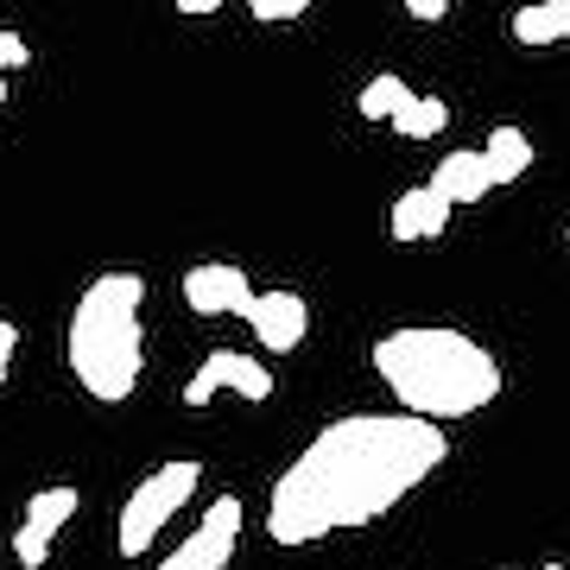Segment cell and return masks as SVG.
Returning <instances> with one entry per match:
<instances>
[{"label":"cell","mask_w":570,"mask_h":570,"mask_svg":"<svg viewBox=\"0 0 570 570\" xmlns=\"http://www.w3.org/2000/svg\"><path fill=\"white\" fill-rule=\"evenodd\" d=\"M235 539H242V501H235V494H216L204 508V527L165 558V570H228Z\"/></svg>","instance_id":"8992f818"},{"label":"cell","mask_w":570,"mask_h":570,"mask_svg":"<svg viewBox=\"0 0 570 570\" xmlns=\"http://www.w3.org/2000/svg\"><path fill=\"white\" fill-rule=\"evenodd\" d=\"M223 0H178V13H190V20H204V13H216Z\"/></svg>","instance_id":"ffe728a7"},{"label":"cell","mask_w":570,"mask_h":570,"mask_svg":"<svg viewBox=\"0 0 570 570\" xmlns=\"http://www.w3.org/2000/svg\"><path fill=\"white\" fill-rule=\"evenodd\" d=\"M374 374L393 387V400L425 419H475L501 400V362L489 348L444 324H406L374 343Z\"/></svg>","instance_id":"7a4b0ae2"},{"label":"cell","mask_w":570,"mask_h":570,"mask_svg":"<svg viewBox=\"0 0 570 570\" xmlns=\"http://www.w3.org/2000/svg\"><path fill=\"white\" fill-rule=\"evenodd\" d=\"M0 108H7V70H0Z\"/></svg>","instance_id":"44dd1931"},{"label":"cell","mask_w":570,"mask_h":570,"mask_svg":"<svg viewBox=\"0 0 570 570\" xmlns=\"http://www.w3.org/2000/svg\"><path fill=\"white\" fill-rule=\"evenodd\" d=\"M450 209H456V197L450 190H438V184H412V190H400L387 209V235L393 242H438L450 228Z\"/></svg>","instance_id":"30bf717a"},{"label":"cell","mask_w":570,"mask_h":570,"mask_svg":"<svg viewBox=\"0 0 570 570\" xmlns=\"http://www.w3.org/2000/svg\"><path fill=\"white\" fill-rule=\"evenodd\" d=\"M146 279L140 273H102V279L82 285L77 311H70V374L89 400L121 406L127 393L140 387V362H146Z\"/></svg>","instance_id":"3957f363"},{"label":"cell","mask_w":570,"mask_h":570,"mask_svg":"<svg viewBox=\"0 0 570 570\" xmlns=\"http://www.w3.org/2000/svg\"><path fill=\"white\" fill-rule=\"evenodd\" d=\"M444 419L425 412H348L330 419L273 482L266 532L273 546H317L330 532L367 527L406 501L431 469H444Z\"/></svg>","instance_id":"6da1fadb"},{"label":"cell","mask_w":570,"mask_h":570,"mask_svg":"<svg viewBox=\"0 0 570 570\" xmlns=\"http://www.w3.org/2000/svg\"><path fill=\"white\" fill-rule=\"evenodd\" d=\"M197 482H204V463H159L153 469L140 489L127 494L121 520H115V551H121V558H140V551L165 532V520L197 494Z\"/></svg>","instance_id":"277c9868"},{"label":"cell","mask_w":570,"mask_h":570,"mask_svg":"<svg viewBox=\"0 0 570 570\" xmlns=\"http://www.w3.org/2000/svg\"><path fill=\"white\" fill-rule=\"evenodd\" d=\"M216 393H242V400H273V367H261L242 348H209L204 367L184 381V406H209Z\"/></svg>","instance_id":"5b68a950"},{"label":"cell","mask_w":570,"mask_h":570,"mask_svg":"<svg viewBox=\"0 0 570 570\" xmlns=\"http://www.w3.org/2000/svg\"><path fill=\"white\" fill-rule=\"evenodd\" d=\"M20 63H32V45L20 32H0V70H20Z\"/></svg>","instance_id":"e0dca14e"},{"label":"cell","mask_w":570,"mask_h":570,"mask_svg":"<svg viewBox=\"0 0 570 570\" xmlns=\"http://www.w3.org/2000/svg\"><path fill=\"white\" fill-rule=\"evenodd\" d=\"M546 570H564V564H546Z\"/></svg>","instance_id":"603a6c76"},{"label":"cell","mask_w":570,"mask_h":570,"mask_svg":"<svg viewBox=\"0 0 570 570\" xmlns=\"http://www.w3.org/2000/svg\"><path fill=\"white\" fill-rule=\"evenodd\" d=\"M444 121H450L444 96H412V102L393 115V134H400V140H431V134H444Z\"/></svg>","instance_id":"5bb4252c"},{"label":"cell","mask_w":570,"mask_h":570,"mask_svg":"<svg viewBox=\"0 0 570 570\" xmlns=\"http://www.w3.org/2000/svg\"><path fill=\"white\" fill-rule=\"evenodd\" d=\"M431 184L450 190L456 204H482V197L494 190V165H489L482 146H456V153H444V159L431 165Z\"/></svg>","instance_id":"8fae6325"},{"label":"cell","mask_w":570,"mask_h":570,"mask_svg":"<svg viewBox=\"0 0 570 570\" xmlns=\"http://www.w3.org/2000/svg\"><path fill=\"white\" fill-rule=\"evenodd\" d=\"M513 39L520 45H558L570 39V0H532L513 13Z\"/></svg>","instance_id":"7c38bea8"},{"label":"cell","mask_w":570,"mask_h":570,"mask_svg":"<svg viewBox=\"0 0 570 570\" xmlns=\"http://www.w3.org/2000/svg\"><path fill=\"white\" fill-rule=\"evenodd\" d=\"M564 235H570V228H564Z\"/></svg>","instance_id":"cb8c5ba5"},{"label":"cell","mask_w":570,"mask_h":570,"mask_svg":"<svg viewBox=\"0 0 570 570\" xmlns=\"http://www.w3.org/2000/svg\"><path fill=\"white\" fill-rule=\"evenodd\" d=\"M77 513V489H39L32 501H26V520H20V532H13V564L20 570H39L45 558H51V546H58V532H63V520Z\"/></svg>","instance_id":"52a82bcc"},{"label":"cell","mask_w":570,"mask_h":570,"mask_svg":"<svg viewBox=\"0 0 570 570\" xmlns=\"http://www.w3.org/2000/svg\"><path fill=\"white\" fill-rule=\"evenodd\" d=\"M400 7H406V13H412V20H444V13H450V0H400Z\"/></svg>","instance_id":"ac0fdd59"},{"label":"cell","mask_w":570,"mask_h":570,"mask_svg":"<svg viewBox=\"0 0 570 570\" xmlns=\"http://www.w3.org/2000/svg\"><path fill=\"white\" fill-rule=\"evenodd\" d=\"M13 348H20V330L0 317V362H13Z\"/></svg>","instance_id":"d6986e66"},{"label":"cell","mask_w":570,"mask_h":570,"mask_svg":"<svg viewBox=\"0 0 570 570\" xmlns=\"http://www.w3.org/2000/svg\"><path fill=\"white\" fill-rule=\"evenodd\" d=\"M247 13L261 26H285V20H298V13H311V0H247Z\"/></svg>","instance_id":"2e32d148"},{"label":"cell","mask_w":570,"mask_h":570,"mask_svg":"<svg viewBox=\"0 0 570 570\" xmlns=\"http://www.w3.org/2000/svg\"><path fill=\"white\" fill-rule=\"evenodd\" d=\"M0 387H7V362H0Z\"/></svg>","instance_id":"7402d4cb"},{"label":"cell","mask_w":570,"mask_h":570,"mask_svg":"<svg viewBox=\"0 0 570 570\" xmlns=\"http://www.w3.org/2000/svg\"><path fill=\"white\" fill-rule=\"evenodd\" d=\"M482 153H489V165H494V184H520L527 165H532V140L520 127H494L489 140H482Z\"/></svg>","instance_id":"4fadbf2b"},{"label":"cell","mask_w":570,"mask_h":570,"mask_svg":"<svg viewBox=\"0 0 570 570\" xmlns=\"http://www.w3.org/2000/svg\"><path fill=\"white\" fill-rule=\"evenodd\" d=\"M406 102H412V82L393 77V70H381V77L362 89V121H393Z\"/></svg>","instance_id":"9a60e30c"},{"label":"cell","mask_w":570,"mask_h":570,"mask_svg":"<svg viewBox=\"0 0 570 570\" xmlns=\"http://www.w3.org/2000/svg\"><path fill=\"white\" fill-rule=\"evenodd\" d=\"M247 324H254V336H261L266 355H292V348L305 343V330H311V305L292 292V285H279V292H261V298H254Z\"/></svg>","instance_id":"9c48e42d"},{"label":"cell","mask_w":570,"mask_h":570,"mask_svg":"<svg viewBox=\"0 0 570 570\" xmlns=\"http://www.w3.org/2000/svg\"><path fill=\"white\" fill-rule=\"evenodd\" d=\"M184 298H190V311H197V317H247L261 292L247 285L242 266L209 261V266H190V273H184Z\"/></svg>","instance_id":"ba28073f"}]
</instances>
